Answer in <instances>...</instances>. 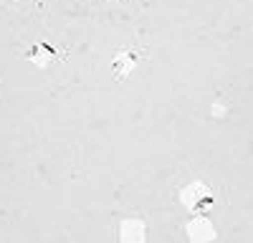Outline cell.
<instances>
[{"label":"cell","instance_id":"cell-1","mask_svg":"<svg viewBox=\"0 0 253 243\" xmlns=\"http://www.w3.org/2000/svg\"><path fill=\"white\" fill-rule=\"evenodd\" d=\"M180 202L190 213L200 215L208 208H213L215 198H213V190H210L203 180H193V182H187V185L180 190Z\"/></svg>","mask_w":253,"mask_h":243},{"label":"cell","instance_id":"cell-2","mask_svg":"<svg viewBox=\"0 0 253 243\" xmlns=\"http://www.w3.org/2000/svg\"><path fill=\"white\" fill-rule=\"evenodd\" d=\"M185 233H187L190 243H213L218 238V231L213 226V220L205 218V215H195L193 220H187Z\"/></svg>","mask_w":253,"mask_h":243},{"label":"cell","instance_id":"cell-3","mask_svg":"<svg viewBox=\"0 0 253 243\" xmlns=\"http://www.w3.org/2000/svg\"><path fill=\"white\" fill-rule=\"evenodd\" d=\"M119 243H147V226L139 218H126L119 223Z\"/></svg>","mask_w":253,"mask_h":243},{"label":"cell","instance_id":"cell-4","mask_svg":"<svg viewBox=\"0 0 253 243\" xmlns=\"http://www.w3.org/2000/svg\"><path fill=\"white\" fill-rule=\"evenodd\" d=\"M213 114H225V107H220V104H215V109H213Z\"/></svg>","mask_w":253,"mask_h":243}]
</instances>
